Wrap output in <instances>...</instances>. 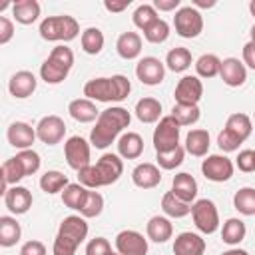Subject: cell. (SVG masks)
I'll list each match as a JSON object with an SVG mask.
<instances>
[{"label":"cell","mask_w":255,"mask_h":255,"mask_svg":"<svg viewBox=\"0 0 255 255\" xmlns=\"http://www.w3.org/2000/svg\"><path fill=\"white\" fill-rule=\"evenodd\" d=\"M129 122H131V114L122 106H112L108 110H102L96 120V126L92 128L90 143L98 149H106L129 126Z\"/></svg>","instance_id":"1"},{"label":"cell","mask_w":255,"mask_h":255,"mask_svg":"<svg viewBox=\"0 0 255 255\" xmlns=\"http://www.w3.org/2000/svg\"><path fill=\"white\" fill-rule=\"evenodd\" d=\"M124 173V161L118 153H104L96 165L90 163L88 167L78 171V183L88 189H98L104 185L116 183Z\"/></svg>","instance_id":"2"},{"label":"cell","mask_w":255,"mask_h":255,"mask_svg":"<svg viewBox=\"0 0 255 255\" xmlns=\"http://www.w3.org/2000/svg\"><path fill=\"white\" fill-rule=\"evenodd\" d=\"M131 92V84L126 76L116 74L112 78H92L84 84V96L92 102H124Z\"/></svg>","instance_id":"3"},{"label":"cell","mask_w":255,"mask_h":255,"mask_svg":"<svg viewBox=\"0 0 255 255\" xmlns=\"http://www.w3.org/2000/svg\"><path fill=\"white\" fill-rule=\"evenodd\" d=\"M88 237V223L82 215H68L62 219L60 229L56 233L52 255H76L80 243Z\"/></svg>","instance_id":"4"},{"label":"cell","mask_w":255,"mask_h":255,"mask_svg":"<svg viewBox=\"0 0 255 255\" xmlns=\"http://www.w3.org/2000/svg\"><path fill=\"white\" fill-rule=\"evenodd\" d=\"M74 66V52L60 44L56 48H52L50 56L44 60V64L40 66V78L46 82V84H60L68 78L70 70Z\"/></svg>","instance_id":"5"},{"label":"cell","mask_w":255,"mask_h":255,"mask_svg":"<svg viewBox=\"0 0 255 255\" xmlns=\"http://www.w3.org/2000/svg\"><path fill=\"white\" fill-rule=\"evenodd\" d=\"M253 124L247 114H231L225 122V128L217 135V145L223 151H237L239 145L251 135Z\"/></svg>","instance_id":"6"},{"label":"cell","mask_w":255,"mask_h":255,"mask_svg":"<svg viewBox=\"0 0 255 255\" xmlns=\"http://www.w3.org/2000/svg\"><path fill=\"white\" fill-rule=\"evenodd\" d=\"M38 32L48 42H72L80 34V24L74 16H68V14L48 16L40 22Z\"/></svg>","instance_id":"7"},{"label":"cell","mask_w":255,"mask_h":255,"mask_svg":"<svg viewBox=\"0 0 255 255\" xmlns=\"http://www.w3.org/2000/svg\"><path fill=\"white\" fill-rule=\"evenodd\" d=\"M179 133H181V126L175 122V118L163 116L155 129H153V147L155 153H163V151H171L179 145Z\"/></svg>","instance_id":"8"},{"label":"cell","mask_w":255,"mask_h":255,"mask_svg":"<svg viewBox=\"0 0 255 255\" xmlns=\"http://www.w3.org/2000/svg\"><path fill=\"white\" fill-rule=\"evenodd\" d=\"M191 217H193L195 227L205 235H211L219 229V211L215 203L207 197L195 199V203L191 205Z\"/></svg>","instance_id":"9"},{"label":"cell","mask_w":255,"mask_h":255,"mask_svg":"<svg viewBox=\"0 0 255 255\" xmlns=\"http://www.w3.org/2000/svg\"><path fill=\"white\" fill-rule=\"evenodd\" d=\"M173 28L181 38H197L203 30V16L193 6H181L173 16Z\"/></svg>","instance_id":"10"},{"label":"cell","mask_w":255,"mask_h":255,"mask_svg":"<svg viewBox=\"0 0 255 255\" xmlns=\"http://www.w3.org/2000/svg\"><path fill=\"white\" fill-rule=\"evenodd\" d=\"M233 171H235L233 161L227 155H221V153H211L201 163V173L205 175V179H209L213 183L229 181Z\"/></svg>","instance_id":"11"},{"label":"cell","mask_w":255,"mask_h":255,"mask_svg":"<svg viewBox=\"0 0 255 255\" xmlns=\"http://www.w3.org/2000/svg\"><path fill=\"white\" fill-rule=\"evenodd\" d=\"M64 155L72 169L80 171L90 165V141H86L82 135H72L64 143Z\"/></svg>","instance_id":"12"},{"label":"cell","mask_w":255,"mask_h":255,"mask_svg":"<svg viewBox=\"0 0 255 255\" xmlns=\"http://www.w3.org/2000/svg\"><path fill=\"white\" fill-rule=\"evenodd\" d=\"M36 135L46 145H56L66 135V124L60 116H44L36 126Z\"/></svg>","instance_id":"13"},{"label":"cell","mask_w":255,"mask_h":255,"mask_svg":"<svg viewBox=\"0 0 255 255\" xmlns=\"http://www.w3.org/2000/svg\"><path fill=\"white\" fill-rule=\"evenodd\" d=\"M135 76L145 86H157L165 78V64L155 56H143L135 66Z\"/></svg>","instance_id":"14"},{"label":"cell","mask_w":255,"mask_h":255,"mask_svg":"<svg viewBox=\"0 0 255 255\" xmlns=\"http://www.w3.org/2000/svg\"><path fill=\"white\" fill-rule=\"evenodd\" d=\"M116 251L120 255H145L147 239L135 229H124L116 235Z\"/></svg>","instance_id":"15"},{"label":"cell","mask_w":255,"mask_h":255,"mask_svg":"<svg viewBox=\"0 0 255 255\" xmlns=\"http://www.w3.org/2000/svg\"><path fill=\"white\" fill-rule=\"evenodd\" d=\"M175 104H189L197 106L203 96V84L197 76H183L175 86Z\"/></svg>","instance_id":"16"},{"label":"cell","mask_w":255,"mask_h":255,"mask_svg":"<svg viewBox=\"0 0 255 255\" xmlns=\"http://www.w3.org/2000/svg\"><path fill=\"white\" fill-rule=\"evenodd\" d=\"M6 137H8V143L16 149H32V143L34 139L38 137L36 135V128H32L30 124L26 122H12L8 131H6Z\"/></svg>","instance_id":"17"},{"label":"cell","mask_w":255,"mask_h":255,"mask_svg":"<svg viewBox=\"0 0 255 255\" xmlns=\"http://www.w3.org/2000/svg\"><path fill=\"white\" fill-rule=\"evenodd\" d=\"M219 76H221L225 86L239 88L247 80V68H245V64L239 58H225V60H221Z\"/></svg>","instance_id":"18"},{"label":"cell","mask_w":255,"mask_h":255,"mask_svg":"<svg viewBox=\"0 0 255 255\" xmlns=\"http://www.w3.org/2000/svg\"><path fill=\"white\" fill-rule=\"evenodd\" d=\"M32 193L28 187H22V185H12L6 189L4 193V203L8 207L10 213L14 215H22L26 213L30 207H32Z\"/></svg>","instance_id":"19"},{"label":"cell","mask_w":255,"mask_h":255,"mask_svg":"<svg viewBox=\"0 0 255 255\" xmlns=\"http://www.w3.org/2000/svg\"><path fill=\"white\" fill-rule=\"evenodd\" d=\"M131 181L135 187L139 189H153L159 185L161 181V171L155 163H149V161H143V163H137L131 171Z\"/></svg>","instance_id":"20"},{"label":"cell","mask_w":255,"mask_h":255,"mask_svg":"<svg viewBox=\"0 0 255 255\" xmlns=\"http://www.w3.org/2000/svg\"><path fill=\"white\" fill-rule=\"evenodd\" d=\"M205 253V239L197 233L183 231L173 241V255H203Z\"/></svg>","instance_id":"21"},{"label":"cell","mask_w":255,"mask_h":255,"mask_svg":"<svg viewBox=\"0 0 255 255\" xmlns=\"http://www.w3.org/2000/svg\"><path fill=\"white\" fill-rule=\"evenodd\" d=\"M36 84H38V80H36V76H34L32 72H28V70H20V72H16V74L10 78V82H8V90H10V94H12L14 98L24 100V98H28V96L34 94Z\"/></svg>","instance_id":"22"},{"label":"cell","mask_w":255,"mask_h":255,"mask_svg":"<svg viewBox=\"0 0 255 255\" xmlns=\"http://www.w3.org/2000/svg\"><path fill=\"white\" fill-rule=\"evenodd\" d=\"M171 191L183 199L185 203H195V197H197V181L191 173L187 171H181L177 175H173V181H171Z\"/></svg>","instance_id":"23"},{"label":"cell","mask_w":255,"mask_h":255,"mask_svg":"<svg viewBox=\"0 0 255 255\" xmlns=\"http://www.w3.org/2000/svg\"><path fill=\"white\" fill-rule=\"evenodd\" d=\"M68 112L80 124H90V122L98 120V116H100V110L88 98H76V100H72L68 104Z\"/></svg>","instance_id":"24"},{"label":"cell","mask_w":255,"mask_h":255,"mask_svg":"<svg viewBox=\"0 0 255 255\" xmlns=\"http://www.w3.org/2000/svg\"><path fill=\"white\" fill-rule=\"evenodd\" d=\"M143 153V139L135 131H126L118 139V155L124 159H137Z\"/></svg>","instance_id":"25"},{"label":"cell","mask_w":255,"mask_h":255,"mask_svg":"<svg viewBox=\"0 0 255 255\" xmlns=\"http://www.w3.org/2000/svg\"><path fill=\"white\" fill-rule=\"evenodd\" d=\"M116 50L124 60H135L141 54V36L137 32H124L116 40Z\"/></svg>","instance_id":"26"},{"label":"cell","mask_w":255,"mask_h":255,"mask_svg":"<svg viewBox=\"0 0 255 255\" xmlns=\"http://www.w3.org/2000/svg\"><path fill=\"white\" fill-rule=\"evenodd\" d=\"M209 145H211V139H209L207 129L195 128V129L187 131V135H185V151L187 153H191L195 157H203V155H207Z\"/></svg>","instance_id":"27"},{"label":"cell","mask_w":255,"mask_h":255,"mask_svg":"<svg viewBox=\"0 0 255 255\" xmlns=\"http://www.w3.org/2000/svg\"><path fill=\"white\" fill-rule=\"evenodd\" d=\"M145 233H147V239H151L153 243H165L173 235V225L167 217L153 215L145 225Z\"/></svg>","instance_id":"28"},{"label":"cell","mask_w":255,"mask_h":255,"mask_svg":"<svg viewBox=\"0 0 255 255\" xmlns=\"http://www.w3.org/2000/svg\"><path fill=\"white\" fill-rule=\"evenodd\" d=\"M135 118L141 124H155L161 120V104L155 98H141L135 104Z\"/></svg>","instance_id":"29"},{"label":"cell","mask_w":255,"mask_h":255,"mask_svg":"<svg viewBox=\"0 0 255 255\" xmlns=\"http://www.w3.org/2000/svg\"><path fill=\"white\" fill-rule=\"evenodd\" d=\"M12 16L24 26L34 24L40 16V4L36 0H18L12 4Z\"/></svg>","instance_id":"30"},{"label":"cell","mask_w":255,"mask_h":255,"mask_svg":"<svg viewBox=\"0 0 255 255\" xmlns=\"http://www.w3.org/2000/svg\"><path fill=\"white\" fill-rule=\"evenodd\" d=\"M0 175H2V193H6V189L10 185H18V181L26 177V171H24L22 163L18 161V157L14 155V157H10L2 163Z\"/></svg>","instance_id":"31"},{"label":"cell","mask_w":255,"mask_h":255,"mask_svg":"<svg viewBox=\"0 0 255 255\" xmlns=\"http://www.w3.org/2000/svg\"><path fill=\"white\" fill-rule=\"evenodd\" d=\"M161 209L167 217H173V219H181L185 215L191 213V203H185L183 199H179L173 191H167L163 193L161 197Z\"/></svg>","instance_id":"32"},{"label":"cell","mask_w":255,"mask_h":255,"mask_svg":"<svg viewBox=\"0 0 255 255\" xmlns=\"http://www.w3.org/2000/svg\"><path fill=\"white\" fill-rule=\"evenodd\" d=\"M20 235H22V227L16 221V217L2 215L0 217V245L2 247H12L20 241Z\"/></svg>","instance_id":"33"},{"label":"cell","mask_w":255,"mask_h":255,"mask_svg":"<svg viewBox=\"0 0 255 255\" xmlns=\"http://www.w3.org/2000/svg\"><path fill=\"white\" fill-rule=\"evenodd\" d=\"M247 227L239 217H229L221 227V239L227 245H239L245 239Z\"/></svg>","instance_id":"34"},{"label":"cell","mask_w":255,"mask_h":255,"mask_svg":"<svg viewBox=\"0 0 255 255\" xmlns=\"http://www.w3.org/2000/svg\"><path fill=\"white\" fill-rule=\"evenodd\" d=\"M68 185H70L68 175H64V173L58 171V169H48V171L40 177V187H42V191H44V193H50V195L64 191Z\"/></svg>","instance_id":"35"},{"label":"cell","mask_w":255,"mask_h":255,"mask_svg":"<svg viewBox=\"0 0 255 255\" xmlns=\"http://www.w3.org/2000/svg\"><path fill=\"white\" fill-rule=\"evenodd\" d=\"M80 42H82V50H84L86 54L96 56V54L102 52L106 38H104V32H102L100 28H94V26H92V28H86V30L82 32Z\"/></svg>","instance_id":"36"},{"label":"cell","mask_w":255,"mask_h":255,"mask_svg":"<svg viewBox=\"0 0 255 255\" xmlns=\"http://www.w3.org/2000/svg\"><path fill=\"white\" fill-rule=\"evenodd\" d=\"M191 52L183 46H177V48H171L165 56V66L171 70V72H185L189 66H191Z\"/></svg>","instance_id":"37"},{"label":"cell","mask_w":255,"mask_h":255,"mask_svg":"<svg viewBox=\"0 0 255 255\" xmlns=\"http://www.w3.org/2000/svg\"><path fill=\"white\" fill-rule=\"evenodd\" d=\"M219 70H221V60L215 54H201L195 60L197 78H205V80L215 78V76H219Z\"/></svg>","instance_id":"38"},{"label":"cell","mask_w":255,"mask_h":255,"mask_svg":"<svg viewBox=\"0 0 255 255\" xmlns=\"http://www.w3.org/2000/svg\"><path fill=\"white\" fill-rule=\"evenodd\" d=\"M233 207L241 215H255V187H241L233 195Z\"/></svg>","instance_id":"39"},{"label":"cell","mask_w":255,"mask_h":255,"mask_svg":"<svg viewBox=\"0 0 255 255\" xmlns=\"http://www.w3.org/2000/svg\"><path fill=\"white\" fill-rule=\"evenodd\" d=\"M86 193H88V187H84L82 183H70L62 191V201H64L66 207L80 211V207H82V203L86 199Z\"/></svg>","instance_id":"40"},{"label":"cell","mask_w":255,"mask_h":255,"mask_svg":"<svg viewBox=\"0 0 255 255\" xmlns=\"http://www.w3.org/2000/svg\"><path fill=\"white\" fill-rule=\"evenodd\" d=\"M104 211V197L100 191H94V189H88L86 193V199L80 207V215L90 219V217H98L100 213Z\"/></svg>","instance_id":"41"},{"label":"cell","mask_w":255,"mask_h":255,"mask_svg":"<svg viewBox=\"0 0 255 255\" xmlns=\"http://www.w3.org/2000/svg\"><path fill=\"white\" fill-rule=\"evenodd\" d=\"M171 116L175 118V122L179 126H193L201 112H199V106H189V104H175L171 108Z\"/></svg>","instance_id":"42"},{"label":"cell","mask_w":255,"mask_h":255,"mask_svg":"<svg viewBox=\"0 0 255 255\" xmlns=\"http://www.w3.org/2000/svg\"><path fill=\"white\" fill-rule=\"evenodd\" d=\"M133 24L141 30V32H145L155 20H157V10L153 8V4H139L135 10H133Z\"/></svg>","instance_id":"43"},{"label":"cell","mask_w":255,"mask_h":255,"mask_svg":"<svg viewBox=\"0 0 255 255\" xmlns=\"http://www.w3.org/2000/svg\"><path fill=\"white\" fill-rule=\"evenodd\" d=\"M183 157H185V147L177 145L175 149L171 151H163V153H155V159H157V165L161 169H175L183 163Z\"/></svg>","instance_id":"44"},{"label":"cell","mask_w":255,"mask_h":255,"mask_svg":"<svg viewBox=\"0 0 255 255\" xmlns=\"http://www.w3.org/2000/svg\"><path fill=\"white\" fill-rule=\"evenodd\" d=\"M143 38L151 44H163L167 38H169V24L161 18H157L145 32H143Z\"/></svg>","instance_id":"45"},{"label":"cell","mask_w":255,"mask_h":255,"mask_svg":"<svg viewBox=\"0 0 255 255\" xmlns=\"http://www.w3.org/2000/svg\"><path fill=\"white\" fill-rule=\"evenodd\" d=\"M16 157H18V161L22 163L26 175H34V173L40 169L42 159H40V153L34 151V149H22V151L16 153Z\"/></svg>","instance_id":"46"},{"label":"cell","mask_w":255,"mask_h":255,"mask_svg":"<svg viewBox=\"0 0 255 255\" xmlns=\"http://www.w3.org/2000/svg\"><path fill=\"white\" fill-rule=\"evenodd\" d=\"M112 245L106 237H94L86 245V255H112Z\"/></svg>","instance_id":"47"},{"label":"cell","mask_w":255,"mask_h":255,"mask_svg":"<svg viewBox=\"0 0 255 255\" xmlns=\"http://www.w3.org/2000/svg\"><path fill=\"white\" fill-rule=\"evenodd\" d=\"M235 165L241 171H245V173L255 171V149H243V151H239V155L235 159Z\"/></svg>","instance_id":"48"},{"label":"cell","mask_w":255,"mask_h":255,"mask_svg":"<svg viewBox=\"0 0 255 255\" xmlns=\"http://www.w3.org/2000/svg\"><path fill=\"white\" fill-rule=\"evenodd\" d=\"M20 255H46V247L38 239H30L20 247Z\"/></svg>","instance_id":"49"},{"label":"cell","mask_w":255,"mask_h":255,"mask_svg":"<svg viewBox=\"0 0 255 255\" xmlns=\"http://www.w3.org/2000/svg\"><path fill=\"white\" fill-rule=\"evenodd\" d=\"M14 36V24L10 18L0 16V44H8Z\"/></svg>","instance_id":"50"},{"label":"cell","mask_w":255,"mask_h":255,"mask_svg":"<svg viewBox=\"0 0 255 255\" xmlns=\"http://www.w3.org/2000/svg\"><path fill=\"white\" fill-rule=\"evenodd\" d=\"M243 64L251 70H255V42H247L243 46Z\"/></svg>","instance_id":"51"},{"label":"cell","mask_w":255,"mask_h":255,"mask_svg":"<svg viewBox=\"0 0 255 255\" xmlns=\"http://www.w3.org/2000/svg\"><path fill=\"white\" fill-rule=\"evenodd\" d=\"M153 8L159 12H171V10H179V0H153Z\"/></svg>","instance_id":"52"},{"label":"cell","mask_w":255,"mask_h":255,"mask_svg":"<svg viewBox=\"0 0 255 255\" xmlns=\"http://www.w3.org/2000/svg\"><path fill=\"white\" fill-rule=\"evenodd\" d=\"M129 6V0H124V2H110V0H106L104 2V8L108 10V12H122V10H126Z\"/></svg>","instance_id":"53"},{"label":"cell","mask_w":255,"mask_h":255,"mask_svg":"<svg viewBox=\"0 0 255 255\" xmlns=\"http://www.w3.org/2000/svg\"><path fill=\"white\" fill-rule=\"evenodd\" d=\"M191 4H193V8H213L215 0H193Z\"/></svg>","instance_id":"54"},{"label":"cell","mask_w":255,"mask_h":255,"mask_svg":"<svg viewBox=\"0 0 255 255\" xmlns=\"http://www.w3.org/2000/svg\"><path fill=\"white\" fill-rule=\"evenodd\" d=\"M221 255H249L245 249H237V247H233V249H227V251H223Z\"/></svg>","instance_id":"55"},{"label":"cell","mask_w":255,"mask_h":255,"mask_svg":"<svg viewBox=\"0 0 255 255\" xmlns=\"http://www.w3.org/2000/svg\"><path fill=\"white\" fill-rule=\"evenodd\" d=\"M249 12H251V16L255 18V0H251V2H249Z\"/></svg>","instance_id":"56"},{"label":"cell","mask_w":255,"mask_h":255,"mask_svg":"<svg viewBox=\"0 0 255 255\" xmlns=\"http://www.w3.org/2000/svg\"><path fill=\"white\" fill-rule=\"evenodd\" d=\"M249 34H251V42H255V24H253V28H251Z\"/></svg>","instance_id":"57"},{"label":"cell","mask_w":255,"mask_h":255,"mask_svg":"<svg viewBox=\"0 0 255 255\" xmlns=\"http://www.w3.org/2000/svg\"><path fill=\"white\" fill-rule=\"evenodd\" d=\"M112 255H120V253H118V251H114V253H112Z\"/></svg>","instance_id":"58"},{"label":"cell","mask_w":255,"mask_h":255,"mask_svg":"<svg viewBox=\"0 0 255 255\" xmlns=\"http://www.w3.org/2000/svg\"><path fill=\"white\" fill-rule=\"evenodd\" d=\"M253 118H255V114H253Z\"/></svg>","instance_id":"59"}]
</instances>
